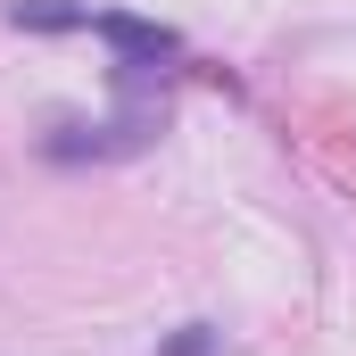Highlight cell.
<instances>
[{"mask_svg": "<svg viewBox=\"0 0 356 356\" xmlns=\"http://www.w3.org/2000/svg\"><path fill=\"white\" fill-rule=\"evenodd\" d=\"M91 33L124 58V67H158V58H182V42L166 33V25H149V17H124V8H99L91 17Z\"/></svg>", "mask_w": 356, "mask_h": 356, "instance_id": "obj_1", "label": "cell"}, {"mask_svg": "<svg viewBox=\"0 0 356 356\" xmlns=\"http://www.w3.org/2000/svg\"><path fill=\"white\" fill-rule=\"evenodd\" d=\"M158 124L149 116H124V124H108V133H83V124H58L50 141H42V158H58V166H75V158H124V149H141Z\"/></svg>", "mask_w": 356, "mask_h": 356, "instance_id": "obj_2", "label": "cell"}, {"mask_svg": "<svg viewBox=\"0 0 356 356\" xmlns=\"http://www.w3.org/2000/svg\"><path fill=\"white\" fill-rule=\"evenodd\" d=\"M17 25H42V33H67V25H91V8H67V0H8Z\"/></svg>", "mask_w": 356, "mask_h": 356, "instance_id": "obj_3", "label": "cell"}, {"mask_svg": "<svg viewBox=\"0 0 356 356\" xmlns=\"http://www.w3.org/2000/svg\"><path fill=\"white\" fill-rule=\"evenodd\" d=\"M158 356H224V332L216 323H182V332H166Z\"/></svg>", "mask_w": 356, "mask_h": 356, "instance_id": "obj_4", "label": "cell"}]
</instances>
